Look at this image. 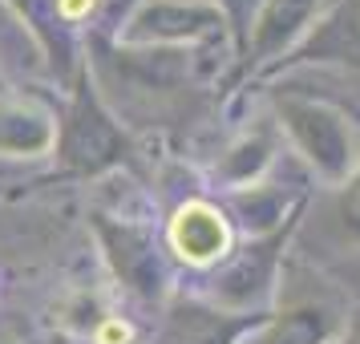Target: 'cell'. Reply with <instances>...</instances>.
I'll return each instance as SVG.
<instances>
[{"label": "cell", "mask_w": 360, "mask_h": 344, "mask_svg": "<svg viewBox=\"0 0 360 344\" xmlns=\"http://www.w3.org/2000/svg\"><path fill=\"white\" fill-rule=\"evenodd\" d=\"M239 211L247 215V223H267L279 215V195L276 191H251V198H239Z\"/></svg>", "instance_id": "13"}, {"label": "cell", "mask_w": 360, "mask_h": 344, "mask_svg": "<svg viewBox=\"0 0 360 344\" xmlns=\"http://www.w3.org/2000/svg\"><path fill=\"white\" fill-rule=\"evenodd\" d=\"M223 25L219 8L186 4V0H150L130 17L126 41H174V37H207Z\"/></svg>", "instance_id": "3"}, {"label": "cell", "mask_w": 360, "mask_h": 344, "mask_svg": "<svg viewBox=\"0 0 360 344\" xmlns=\"http://www.w3.org/2000/svg\"><path fill=\"white\" fill-rule=\"evenodd\" d=\"M276 243L247 247L243 255L223 272V279H214L219 300H227V304H251V300L267 288V279H271V251H276Z\"/></svg>", "instance_id": "9"}, {"label": "cell", "mask_w": 360, "mask_h": 344, "mask_svg": "<svg viewBox=\"0 0 360 344\" xmlns=\"http://www.w3.org/2000/svg\"><path fill=\"white\" fill-rule=\"evenodd\" d=\"M316 4H320V0H267L259 25H255V37H251L255 57H271V53L283 49V45L311 20Z\"/></svg>", "instance_id": "6"}, {"label": "cell", "mask_w": 360, "mask_h": 344, "mask_svg": "<svg viewBox=\"0 0 360 344\" xmlns=\"http://www.w3.org/2000/svg\"><path fill=\"white\" fill-rule=\"evenodd\" d=\"M223 239H227V231H223V219L211 211V207H186L179 215V223H174V243L182 247V255H191V260H211L214 251H223Z\"/></svg>", "instance_id": "10"}, {"label": "cell", "mask_w": 360, "mask_h": 344, "mask_svg": "<svg viewBox=\"0 0 360 344\" xmlns=\"http://www.w3.org/2000/svg\"><path fill=\"white\" fill-rule=\"evenodd\" d=\"M251 4H255V0H227V8H231V13H235L239 20H247V13H251Z\"/></svg>", "instance_id": "14"}, {"label": "cell", "mask_w": 360, "mask_h": 344, "mask_svg": "<svg viewBox=\"0 0 360 344\" xmlns=\"http://www.w3.org/2000/svg\"><path fill=\"white\" fill-rule=\"evenodd\" d=\"M348 344H360V320L352 324V336H348Z\"/></svg>", "instance_id": "15"}, {"label": "cell", "mask_w": 360, "mask_h": 344, "mask_svg": "<svg viewBox=\"0 0 360 344\" xmlns=\"http://www.w3.org/2000/svg\"><path fill=\"white\" fill-rule=\"evenodd\" d=\"M336 219H340L352 235H360V174L348 182L340 191V198H336Z\"/></svg>", "instance_id": "12"}, {"label": "cell", "mask_w": 360, "mask_h": 344, "mask_svg": "<svg viewBox=\"0 0 360 344\" xmlns=\"http://www.w3.org/2000/svg\"><path fill=\"white\" fill-rule=\"evenodd\" d=\"M53 142L49 122L25 106H4L0 101V150L13 154H41Z\"/></svg>", "instance_id": "11"}, {"label": "cell", "mask_w": 360, "mask_h": 344, "mask_svg": "<svg viewBox=\"0 0 360 344\" xmlns=\"http://www.w3.org/2000/svg\"><path fill=\"white\" fill-rule=\"evenodd\" d=\"M279 117L288 134L295 138V146L308 154V163L324 174L328 182H344L352 170V126L344 122V114H336L324 101L300 98V94H283L279 98Z\"/></svg>", "instance_id": "1"}, {"label": "cell", "mask_w": 360, "mask_h": 344, "mask_svg": "<svg viewBox=\"0 0 360 344\" xmlns=\"http://www.w3.org/2000/svg\"><path fill=\"white\" fill-rule=\"evenodd\" d=\"M255 320H235V316H219L198 304H182L170 312L162 328V344H235V336Z\"/></svg>", "instance_id": "5"}, {"label": "cell", "mask_w": 360, "mask_h": 344, "mask_svg": "<svg viewBox=\"0 0 360 344\" xmlns=\"http://www.w3.org/2000/svg\"><path fill=\"white\" fill-rule=\"evenodd\" d=\"M122 154V134L114 130V122L101 114V106L89 94L77 98L73 114L65 126V142H61V158L69 166H82V170H101Z\"/></svg>", "instance_id": "2"}, {"label": "cell", "mask_w": 360, "mask_h": 344, "mask_svg": "<svg viewBox=\"0 0 360 344\" xmlns=\"http://www.w3.org/2000/svg\"><path fill=\"white\" fill-rule=\"evenodd\" d=\"M101 239H105V251L114 260L117 276L130 284L138 295H158L162 288V263H158V251H154V239L138 227H114V223H101Z\"/></svg>", "instance_id": "4"}, {"label": "cell", "mask_w": 360, "mask_h": 344, "mask_svg": "<svg viewBox=\"0 0 360 344\" xmlns=\"http://www.w3.org/2000/svg\"><path fill=\"white\" fill-rule=\"evenodd\" d=\"M336 328V316L332 308H320V304H304V308L279 316L271 324H263L247 344H324Z\"/></svg>", "instance_id": "7"}, {"label": "cell", "mask_w": 360, "mask_h": 344, "mask_svg": "<svg viewBox=\"0 0 360 344\" xmlns=\"http://www.w3.org/2000/svg\"><path fill=\"white\" fill-rule=\"evenodd\" d=\"M304 57H311V61H356L360 65V0H344L336 17L311 37Z\"/></svg>", "instance_id": "8"}]
</instances>
